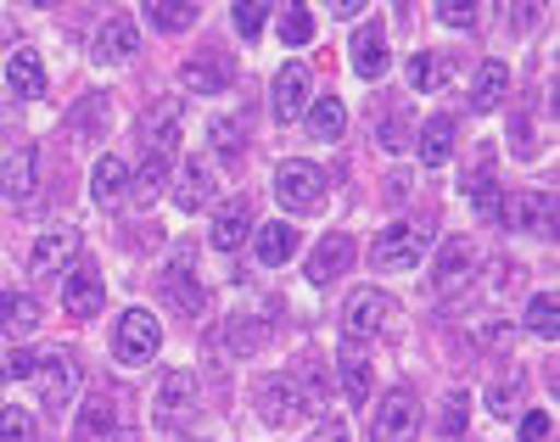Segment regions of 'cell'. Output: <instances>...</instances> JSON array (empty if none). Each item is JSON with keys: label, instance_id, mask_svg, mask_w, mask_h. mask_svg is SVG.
<instances>
[{"label": "cell", "instance_id": "obj_1", "mask_svg": "<svg viewBox=\"0 0 560 442\" xmlns=\"http://www.w3.org/2000/svg\"><path fill=\"white\" fill-rule=\"evenodd\" d=\"M420 258H432V224L420 219H404L370 241V264L376 269H415Z\"/></svg>", "mask_w": 560, "mask_h": 442}, {"label": "cell", "instance_id": "obj_2", "mask_svg": "<svg viewBox=\"0 0 560 442\" xmlns=\"http://www.w3.org/2000/svg\"><path fill=\"white\" fill-rule=\"evenodd\" d=\"M158 348H163V325H158L147 309H129V314L118 319V330H113V359H118L124 370H140V364L158 359Z\"/></svg>", "mask_w": 560, "mask_h": 442}, {"label": "cell", "instance_id": "obj_3", "mask_svg": "<svg viewBox=\"0 0 560 442\" xmlns=\"http://www.w3.org/2000/svg\"><path fill=\"white\" fill-rule=\"evenodd\" d=\"M477 269H482L477 247H471L465 235H454V241H443V247H438V264H432V291H438V298H459V291H471Z\"/></svg>", "mask_w": 560, "mask_h": 442}, {"label": "cell", "instance_id": "obj_4", "mask_svg": "<svg viewBox=\"0 0 560 442\" xmlns=\"http://www.w3.org/2000/svg\"><path fill=\"white\" fill-rule=\"evenodd\" d=\"M275 196H280V208H287V213H314L325 202V168L319 163H280Z\"/></svg>", "mask_w": 560, "mask_h": 442}, {"label": "cell", "instance_id": "obj_5", "mask_svg": "<svg viewBox=\"0 0 560 442\" xmlns=\"http://www.w3.org/2000/svg\"><path fill=\"white\" fill-rule=\"evenodd\" d=\"M213 163L208 158H191V163H179L174 168V179H168V202L179 208V213H202L208 202H213Z\"/></svg>", "mask_w": 560, "mask_h": 442}, {"label": "cell", "instance_id": "obj_6", "mask_svg": "<svg viewBox=\"0 0 560 442\" xmlns=\"http://www.w3.org/2000/svg\"><path fill=\"white\" fill-rule=\"evenodd\" d=\"M303 415H308V398L292 375H275V381L258 386V420L264 426H298Z\"/></svg>", "mask_w": 560, "mask_h": 442}, {"label": "cell", "instance_id": "obj_7", "mask_svg": "<svg viewBox=\"0 0 560 442\" xmlns=\"http://www.w3.org/2000/svg\"><path fill=\"white\" fill-rule=\"evenodd\" d=\"M152 415H158V426H168V431H179L185 420L197 415V381L185 375V370H174V375H163L158 381V398H152Z\"/></svg>", "mask_w": 560, "mask_h": 442}, {"label": "cell", "instance_id": "obj_8", "mask_svg": "<svg viewBox=\"0 0 560 442\" xmlns=\"http://www.w3.org/2000/svg\"><path fill=\"white\" fill-rule=\"evenodd\" d=\"M415 431H420V404L409 398V392L382 398L376 426H370V442H415Z\"/></svg>", "mask_w": 560, "mask_h": 442}, {"label": "cell", "instance_id": "obj_9", "mask_svg": "<svg viewBox=\"0 0 560 442\" xmlns=\"http://www.w3.org/2000/svg\"><path fill=\"white\" fill-rule=\"evenodd\" d=\"M73 392H79V364L68 353H51L39 364V404H45V415H62L73 404Z\"/></svg>", "mask_w": 560, "mask_h": 442}, {"label": "cell", "instance_id": "obj_10", "mask_svg": "<svg viewBox=\"0 0 560 442\" xmlns=\"http://www.w3.org/2000/svg\"><path fill=\"white\" fill-rule=\"evenodd\" d=\"M387 314H393V298H387V291H376V286H364V291H353V298H348L342 330L353 341L359 336H376V330H387Z\"/></svg>", "mask_w": 560, "mask_h": 442}, {"label": "cell", "instance_id": "obj_11", "mask_svg": "<svg viewBox=\"0 0 560 442\" xmlns=\"http://www.w3.org/2000/svg\"><path fill=\"white\" fill-rule=\"evenodd\" d=\"M163 291L179 303V314H202V303H208V286L197 280V258H191V253H179V258L168 264Z\"/></svg>", "mask_w": 560, "mask_h": 442}, {"label": "cell", "instance_id": "obj_12", "mask_svg": "<svg viewBox=\"0 0 560 442\" xmlns=\"http://www.w3.org/2000/svg\"><path fill=\"white\" fill-rule=\"evenodd\" d=\"M62 303H68V314H73V319L102 314V303H107V291H102V269H96V264H79V269L68 275V286H62Z\"/></svg>", "mask_w": 560, "mask_h": 442}, {"label": "cell", "instance_id": "obj_13", "mask_svg": "<svg viewBox=\"0 0 560 442\" xmlns=\"http://www.w3.org/2000/svg\"><path fill=\"white\" fill-rule=\"evenodd\" d=\"M348 258H353V241L342 235V230H331L314 247V258H308V286H331L342 269H348Z\"/></svg>", "mask_w": 560, "mask_h": 442}, {"label": "cell", "instance_id": "obj_14", "mask_svg": "<svg viewBox=\"0 0 560 442\" xmlns=\"http://www.w3.org/2000/svg\"><path fill=\"white\" fill-rule=\"evenodd\" d=\"M253 235V208L247 202H224L213 219V253H242Z\"/></svg>", "mask_w": 560, "mask_h": 442}, {"label": "cell", "instance_id": "obj_15", "mask_svg": "<svg viewBox=\"0 0 560 442\" xmlns=\"http://www.w3.org/2000/svg\"><path fill=\"white\" fill-rule=\"evenodd\" d=\"M135 45H140L135 23H129V18H107L102 34H96V62H102V68H118V62L135 57Z\"/></svg>", "mask_w": 560, "mask_h": 442}, {"label": "cell", "instance_id": "obj_16", "mask_svg": "<svg viewBox=\"0 0 560 442\" xmlns=\"http://www.w3.org/2000/svg\"><path fill=\"white\" fill-rule=\"evenodd\" d=\"M382 68H387V28L382 23H364L353 34V73L359 79H382Z\"/></svg>", "mask_w": 560, "mask_h": 442}, {"label": "cell", "instance_id": "obj_17", "mask_svg": "<svg viewBox=\"0 0 560 442\" xmlns=\"http://www.w3.org/2000/svg\"><path fill=\"white\" fill-rule=\"evenodd\" d=\"M303 102H308V73L292 62V68H280L275 73V118L280 124H298L303 118Z\"/></svg>", "mask_w": 560, "mask_h": 442}, {"label": "cell", "instance_id": "obj_18", "mask_svg": "<svg viewBox=\"0 0 560 442\" xmlns=\"http://www.w3.org/2000/svg\"><path fill=\"white\" fill-rule=\"evenodd\" d=\"M73 253H79V235H73V230L39 235V241H34V253H28V275H34V280H39V275H51V269H62Z\"/></svg>", "mask_w": 560, "mask_h": 442}, {"label": "cell", "instance_id": "obj_19", "mask_svg": "<svg viewBox=\"0 0 560 442\" xmlns=\"http://www.w3.org/2000/svg\"><path fill=\"white\" fill-rule=\"evenodd\" d=\"M0 185H7L12 202H28V196L39 190V152H34V146H23V152L7 158V168H0Z\"/></svg>", "mask_w": 560, "mask_h": 442}, {"label": "cell", "instance_id": "obj_20", "mask_svg": "<svg viewBox=\"0 0 560 442\" xmlns=\"http://www.w3.org/2000/svg\"><path fill=\"white\" fill-rule=\"evenodd\" d=\"M454 118H427V124H420V140H415V158L420 163H427V168H438V163H448V152H454Z\"/></svg>", "mask_w": 560, "mask_h": 442}, {"label": "cell", "instance_id": "obj_21", "mask_svg": "<svg viewBox=\"0 0 560 442\" xmlns=\"http://www.w3.org/2000/svg\"><path fill=\"white\" fill-rule=\"evenodd\" d=\"M113 437H118V404L96 392L79 409V442H113Z\"/></svg>", "mask_w": 560, "mask_h": 442}, {"label": "cell", "instance_id": "obj_22", "mask_svg": "<svg viewBox=\"0 0 560 442\" xmlns=\"http://www.w3.org/2000/svg\"><path fill=\"white\" fill-rule=\"evenodd\" d=\"M147 146H152V158H174V146H179V102H158L147 113Z\"/></svg>", "mask_w": 560, "mask_h": 442}, {"label": "cell", "instance_id": "obj_23", "mask_svg": "<svg viewBox=\"0 0 560 442\" xmlns=\"http://www.w3.org/2000/svg\"><path fill=\"white\" fill-rule=\"evenodd\" d=\"M34 325H39V303L28 291H7V298H0V330L23 341V336H34Z\"/></svg>", "mask_w": 560, "mask_h": 442}, {"label": "cell", "instance_id": "obj_24", "mask_svg": "<svg viewBox=\"0 0 560 442\" xmlns=\"http://www.w3.org/2000/svg\"><path fill=\"white\" fill-rule=\"evenodd\" d=\"M7 90H12V95H23V102L45 95V68H39V57H34V51H12V62H7Z\"/></svg>", "mask_w": 560, "mask_h": 442}, {"label": "cell", "instance_id": "obj_25", "mask_svg": "<svg viewBox=\"0 0 560 442\" xmlns=\"http://www.w3.org/2000/svg\"><path fill=\"white\" fill-rule=\"evenodd\" d=\"M504 90H510V68L504 62H482L477 79H471V107L477 113H493L504 102Z\"/></svg>", "mask_w": 560, "mask_h": 442}, {"label": "cell", "instance_id": "obj_26", "mask_svg": "<svg viewBox=\"0 0 560 442\" xmlns=\"http://www.w3.org/2000/svg\"><path fill=\"white\" fill-rule=\"evenodd\" d=\"M370 386H376V375H370V359L359 348H342V398L348 409H359L370 398Z\"/></svg>", "mask_w": 560, "mask_h": 442}, {"label": "cell", "instance_id": "obj_27", "mask_svg": "<svg viewBox=\"0 0 560 442\" xmlns=\"http://www.w3.org/2000/svg\"><path fill=\"white\" fill-rule=\"evenodd\" d=\"M292 253H298V230H292V224H264V230H258V264L280 269Z\"/></svg>", "mask_w": 560, "mask_h": 442}, {"label": "cell", "instance_id": "obj_28", "mask_svg": "<svg viewBox=\"0 0 560 442\" xmlns=\"http://www.w3.org/2000/svg\"><path fill=\"white\" fill-rule=\"evenodd\" d=\"M124 190H129V163L124 158H102L96 174H90V196H96V202H118Z\"/></svg>", "mask_w": 560, "mask_h": 442}, {"label": "cell", "instance_id": "obj_29", "mask_svg": "<svg viewBox=\"0 0 560 442\" xmlns=\"http://www.w3.org/2000/svg\"><path fill=\"white\" fill-rule=\"evenodd\" d=\"M465 196H471V202H477V213H499V179H493V168L477 158V168H465Z\"/></svg>", "mask_w": 560, "mask_h": 442}, {"label": "cell", "instance_id": "obj_30", "mask_svg": "<svg viewBox=\"0 0 560 442\" xmlns=\"http://www.w3.org/2000/svg\"><path fill=\"white\" fill-rule=\"evenodd\" d=\"M197 12H202V7H191V0H152V7H147V23L168 34V28H191Z\"/></svg>", "mask_w": 560, "mask_h": 442}, {"label": "cell", "instance_id": "obj_31", "mask_svg": "<svg viewBox=\"0 0 560 442\" xmlns=\"http://www.w3.org/2000/svg\"><path fill=\"white\" fill-rule=\"evenodd\" d=\"M163 185H168V158H147V163H140V174H129L135 202H158Z\"/></svg>", "mask_w": 560, "mask_h": 442}, {"label": "cell", "instance_id": "obj_32", "mask_svg": "<svg viewBox=\"0 0 560 442\" xmlns=\"http://www.w3.org/2000/svg\"><path fill=\"white\" fill-rule=\"evenodd\" d=\"M308 135H314V140H342V102H337V95L314 102V113H308Z\"/></svg>", "mask_w": 560, "mask_h": 442}, {"label": "cell", "instance_id": "obj_33", "mask_svg": "<svg viewBox=\"0 0 560 442\" xmlns=\"http://www.w3.org/2000/svg\"><path fill=\"white\" fill-rule=\"evenodd\" d=\"M191 90H224L230 84V68L219 62V57H197V62H185V73H179Z\"/></svg>", "mask_w": 560, "mask_h": 442}, {"label": "cell", "instance_id": "obj_34", "mask_svg": "<svg viewBox=\"0 0 560 442\" xmlns=\"http://www.w3.org/2000/svg\"><path fill=\"white\" fill-rule=\"evenodd\" d=\"M544 208H549L544 196H533V202H527V196H510V202H499V224L504 230H527V224H538Z\"/></svg>", "mask_w": 560, "mask_h": 442}, {"label": "cell", "instance_id": "obj_35", "mask_svg": "<svg viewBox=\"0 0 560 442\" xmlns=\"http://www.w3.org/2000/svg\"><path fill=\"white\" fill-rule=\"evenodd\" d=\"M443 73H448V57H432V51L409 57V84H415V90H438V84H448Z\"/></svg>", "mask_w": 560, "mask_h": 442}, {"label": "cell", "instance_id": "obj_36", "mask_svg": "<svg viewBox=\"0 0 560 442\" xmlns=\"http://www.w3.org/2000/svg\"><path fill=\"white\" fill-rule=\"evenodd\" d=\"M527 330H533V336H544V341H555V336H560V309H555L549 291L527 303Z\"/></svg>", "mask_w": 560, "mask_h": 442}, {"label": "cell", "instance_id": "obj_37", "mask_svg": "<svg viewBox=\"0 0 560 442\" xmlns=\"http://www.w3.org/2000/svg\"><path fill=\"white\" fill-rule=\"evenodd\" d=\"M280 39H287V45H308L314 39V12L308 7H280Z\"/></svg>", "mask_w": 560, "mask_h": 442}, {"label": "cell", "instance_id": "obj_38", "mask_svg": "<svg viewBox=\"0 0 560 442\" xmlns=\"http://www.w3.org/2000/svg\"><path fill=\"white\" fill-rule=\"evenodd\" d=\"M465 420H471V392H448L438 431H443V437H465Z\"/></svg>", "mask_w": 560, "mask_h": 442}, {"label": "cell", "instance_id": "obj_39", "mask_svg": "<svg viewBox=\"0 0 560 442\" xmlns=\"http://www.w3.org/2000/svg\"><path fill=\"white\" fill-rule=\"evenodd\" d=\"M208 140H213V152L236 158L247 146V129H242V118H219V124H208Z\"/></svg>", "mask_w": 560, "mask_h": 442}, {"label": "cell", "instance_id": "obj_40", "mask_svg": "<svg viewBox=\"0 0 560 442\" xmlns=\"http://www.w3.org/2000/svg\"><path fill=\"white\" fill-rule=\"evenodd\" d=\"M230 18H236L242 39H258V34H264V23H269V7H264V0H242V7L230 12Z\"/></svg>", "mask_w": 560, "mask_h": 442}, {"label": "cell", "instance_id": "obj_41", "mask_svg": "<svg viewBox=\"0 0 560 442\" xmlns=\"http://www.w3.org/2000/svg\"><path fill=\"white\" fill-rule=\"evenodd\" d=\"M28 437H34L28 409H0V442H28Z\"/></svg>", "mask_w": 560, "mask_h": 442}, {"label": "cell", "instance_id": "obj_42", "mask_svg": "<svg viewBox=\"0 0 560 442\" xmlns=\"http://www.w3.org/2000/svg\"><path fill=\"white\" fill-rule=\"evenodd\" d=\"M102 118H107V102H102V95H90L84 107H73V124H79L84 135H102V129H107Z\"/></svg>", "mask_w": 560, "mask_h": 442}, {"label": "cell", "instance_id": "obj_43", "mask_svg": "<svg viewBox=\"0 0 560 442\" xmlns=\"http://www.w3.org/2000/svg\"><path fill=\"white\" fill-rule=\"evenodd\" d=\"M230 341H236V353H258L264 325H253V319H236V325H230Z\"/></svg>", "mask_w": 560, "mask_h": 442}, {"label": "cell", "instance_id": "obj_44", "mask_svg": "<svg viewBox=\"0 0 560 442\" xmlns=\"http://www.w3.org/2000/svg\"><path fill=\"white\" fill-rule=\"evenodd\" d=\"M438 23H448V28H477L482 12H477V7H454V0H448V7H438Z\"/></svg>", "mask_w": 560, "mask_h": 442}, {"label": "cell", "instance_id": "obj_45", "mask_svg": "<svg viewBox=\"0 0 560 442\" xmlns=\"http://www.w3.org/2000/svg\"><path fill=\"white\" fill-rule=\"evenodd\" d=\"M34 370H39V359H34L28 348H18V353L7 359V370H0V375H12V381H23V375H34Z\"/></svg>", "mask_w": 560, "mask_h": 442}, {"label": "cell", "instance_id": "obj_46", "mask_svg": "<svg viewBox=\"0 0 560 442\" xmlns=\"http://www.w3.org/2000/svg\"><path fill=\"white\" fill-rule=\"evenodd\" d=\"M549 437V415L544 409H533L527 420H522V442H544Z\"/></svg>", "mask_w": 560, "mask_h": 442}, {"label": "cell", "instance_id": "obj_47", "mask_svg": "<svg viewBox=\"0 0 560 442\" xmlns=\"http://www.w3.org/2000/svg\"><path fill=\"white\" fill-rule=\"evenodd\" d=\"M510 392H516V386H493V392H488V409H493V415H510Z\"/></svg>", "mask_w": 560, "mask_h": 442}, {"label": "cell", "instance_id": "obj_48", "mask_svg": "<svg viewBox=\"0 0 560 442\" xmlns=\"http://www.w3.org/2000/svg\"><path fill=\"white\" fill-rule=\"evenodd\" d=\"M331 12H337V18H359L364 7H359V0H331Z\"/></svg>", "mask_w": 560, "mask_h": 442}]
</instances>
